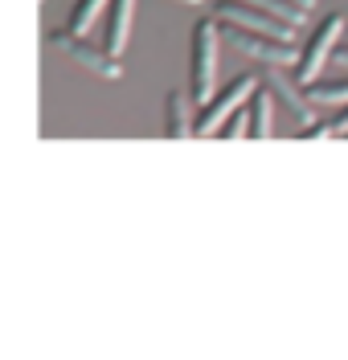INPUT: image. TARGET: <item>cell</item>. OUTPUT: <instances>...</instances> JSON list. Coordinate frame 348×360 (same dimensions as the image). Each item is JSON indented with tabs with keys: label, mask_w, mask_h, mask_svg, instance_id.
<instances>
[{
	"label": "cell",
	"mask_w": 348,
	"mask_h": 360,
	"mask_svg": "<svg viewBox=\"0 0 348 360\" xmlns=\"http://www.w3.org/2000/svg\"><path fill=\"white\" fill-rule=\"evenodd\" d=\"M217 49H221V25L213 21H197L193 29V45H188V90L197 98V107L209 103L217 94Z\"/></svg>",
	"instance_id": "cell-1"
},
{
	"label": "cell",
	"mask_w": 348,
	"mask_h": 360,
	"mask_svg": "<svg viewBox=\"0 0 348 360\" xmlns=\"http://www.w3.org/2000/svg\"><path fill=\"white\" fill-rule=\"evenodd\" d=\"M217 25H221V45H230L233 53H242V58H254L262 66H295V62H299L295 41L266 37V33H258V29L230 25V21H217Z\"/></svg>",
	"instance_id": "cell-2"
},
{
	"label": "cell",
	"mask_w": 348,
	"mask_h": 360,
	"mask_svg": "<svg viewBox=\"0 0 348 360\" xmlns=\"http://www.w3.org/2000/svg\"><path fill=\"white\" fill-rule=\"evenodd\" d=\"M258 90V78L254 74H238L230 86H221L209 103L197 107V135H217L226 127V119H230L238 107H246L250 103V94Z\"/></svg>",
	"instance_id": "cell-3"
},
{
	"label": "cell",
	"mask_w": 348,
	"mask_h": 360,
	"mask_svg": "<svg viewBox=\"0 0 348 360\" xmlns=\"http://www.w3.org/2000/svg\"><path fill=\"white\" fill-rule=\"evenodd\" d=\"M49 45L53 49H62L70 62H78L82 70H91V74H98V78H107V82H115L119 74H123V62H119V53H111L107 45L98 49V45H91L82 33H70V29H53L49 33Z\"/></svg>",
	"instance_id": "cell-4"
},
{
	"label": "cell",
	"mask_w": 348,
	"mask_h": 360,
	"mask_svg": "<svg viewBox=\"0 0 348 360\" xmlns=\"http://www.w3.org/2000/svg\"><path fill=\"white\" fill-rule=\"evenodd\" d=\"M340 33H348V17L332 13V17L320 21V29L307 37V45L299 49V62H295V82H299V86L316 82V74H320V66L332 58V49H336V37H340Z\"/></svg>",
	"instance_id": "cell-5"
},
{
	"label": "cell",
	"mask_w": 348,
	"mask_h": 360,
	"mask_svg": "<svg viewBox=\"0 0 348 360\" xmlns=\"http://www.w3.org/2000/svg\"><path fill=\"white\" fill-rule=\"evenodd\" d=\"M213 17H217V21H230V25L258 29V33H266V37H283V41H291V37H295V29H299V25L283 21V17L266 13V8H258V4H250V0H217Z\"/></svg>",
	"instance_id": "cell-6"
},
{
	"label": "cell",
	"mask_w": 348,
	"mask_h": 360,
	"mask_svg": "<svg viewBox=\"0 0 348 360\" xmlns=\"http://www.w3.org/2000/svg\"><path fill=\"white\" fill-rule=\"evenodd\" d=\"M262 82L271 86V94H275L287 111L299 119V127L316 123V103L307 98V90H299L291 78H287V74H283V66H262Z\"/></svg>",
	"instance_id": "cell-7"
},
{
	"label": "cell",
	"mask_w": 348,
	"mask_h": 360,
	"mask_svg": "<svg viewBox=\"0 0 348 360\" xmlns=\"http://www.w3.org/2000/svg\"><path fill=\"white\" fill-rule=\"evenodd\" d=\"M164 131L172 139L197 135V115H193V90H172L164 98Z\"/></svg>",
	"instance_id": "cell-8"
},
{
	"label": "cell",
	"mask_w": 348,
	"mask_h": 360,
	"mask_svg": "<svg viewBox=\"0 0 348 360\" xmlns=\"http://www.w3.org/2000/svg\"><path fill=\"white\" fill-rule=\"evenodd\" d=\"M131 17H136V0H111V4H107V29H103V45H107L111 53H123V49H127Z\"/></svg>",
	"instance_id": "cell-9"
},
{
	"label": "cell",
	"mask_w": 348,
	"mask_h": 360,
	"mask_svg": "<svg viewBox=\"0 0 348 360\" xmlns=\"http://www.w3.org/2000/svg\"><path fill=\"white\" fill-rule=\"evenodd\" d=\"M271 98H275V94H271L266 82H258V90L250 94V119H254L258 139H271V135H275V123H271V111H275V107H271Z\"/></svg>",
	"instance_id": "cell-10"
},
{
	"label": "cell",
	"mask_w": 348,
	"mask_h": 360,
	"mask_svg": "<svg viewBox=\"0 0 348 360\" xmlns=\"http://www.w3.org/2000/svg\"><path fill=\"white\" fill-rule=\"evenodd\" d=\"M107 4H111V0H78V4H74V13H70V21H66V29L86 37L94 25H98V17L107 13Z\"/></svg>",
	"instance_id": "cell-11"
},
{
	"label": "cell",
	"mask_w": 348,
	"mask_h": 360,
	"mask_svg": "<svg viewBox=\"0 0 348 360\" xmlns=\"http://www.w3.org/2000/svg\"><path fill=\"white\" fill-rule=\"evenodd\" d=\"M307 98L316 103V107H348V78L340 82H307Z\"/></svg>",
	"instance_id": "cell-12"
},
{
	"label": "cell",
	"mask_w": 348,
	"mask_h": 360,
	"mask_svg": "<svg viewBox=\"0 0 348 360\" xmlns=\"http://www.w3.org/2000/svg\"><path fill=\"white\" fill-rule=\"evenodd\" d=\"M217 135H226V139H242V135H254V119H250V103L246 107H238V111L226 119V127Z\"/></svg>",
	"instance_id": "cell-13"
},
{
	"label": "cell",
	"mask_w": 348,
	"mask_h": 360,
	"mask_svg": "<svg viewBox=\"0 0 348 360\" xmlns=\"http://www.w3.org/2000/svg\"><path fill=\"white\" fill-rule=\"evenodd\" d=\"M250 4L266 8V13H275V17H283V21H291V25H303V17H307L295 0H250Z\"/></svg>",
	"instance_id": "cell-14"
},
{
	"label": "cell",
	"mask_w": 348,
	"mask_h": 360,
	"mask_svg": "<svg viewBox=\"0 0 348 360\" xmlns=\"http://www.w3.org/2000/svg\"><path fill=\"white\" fill-rule=\"evenodd\" d=\"M328 135H336L332 123H307V127H299V139H328Z\"/></svg>",
	"instance_id": "cell-15"
},
{
	"label": "cell",
	"mask_w": 348,
	"mask_h": 360,
	"mask_svg": "<svg viewBox=\"0 0 348 360\" xmlns=\"http://www.w3.org/2000/svg\"><path fill=\"white\" fill-rule=\"evenodd\" d=\"M332 62L348 70V45H336V49H332Z\"/></svg>",
	"instance_id": "cell-16"
},
{
	"label": "cell",
	"mask_w": 348,
	"mask_h": 360,
	"mask_svg": "<svg viewBox=\"0 0 348 360\" xmlns=\"http://www.w3.org/2000/svg\"><path fill=\"white\" fill-rule=\"evenodd\" d=\"M332 127H336V135H348V107H344V115H340V119H336Z\"/></svg>",
	"instance_id": "cell-17"
},
{
	"label": "cell",
	"mask_w": 348,
	"mask_h": 360,
	"mask_svg": "<svg viewBox=\"0 0 348 360\" xmlns=\"http://www.w3.org/2000/svg\"><path fill=\"white\" fill-rule=\"evenodd\" d=\"M295 4H299L303 13H311V8H316V0H295Z\"/></svg>",
	"instance_id": "cell-18"
},
{
	"label": "cell",
	"mask_w": 348,
	"mask_h": 360,
	"mask_svg": "<svg viewBox=\"0 0 348 360\" xmlns=\"http://www.w3.org/2000/svg\"><path fill=\"white\" fill-rule=\"evenodd\" d=\"M176 4H201V0H176Z\"/></svg>",
	"instance_id": "cell-19"
}]
</instances>
